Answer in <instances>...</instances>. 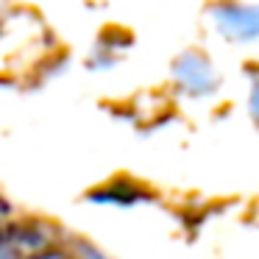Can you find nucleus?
Returning a JSON list of instances; mask_svg holds the SVG:
<instances>
[{"mask_svg":"<svg viewBox=\"0 0 259 259\" xmlns=\"http://www.w3.org/2000/svg\"><path fill=\"white\" fill-rule=\"evenodd\" d=\"M176 78L179 87L192 98H206L218 90V73L212 70V64L203 56L195 53H187L179 64H176Z\"/></svg>","mask_w":259,"mask_h":259,"instance_id":"obj_1","label":"nucleus"},{"mask_svg":"<svg viewBox=\"0 0 259 259\" xmlns=\"http://www.w3.org/2000/svg\"><path fill=\"white\" fill-rule=\"evenodd\" d=\"M218 28L223 34H229L231 39L240 42H251L256 36V9L253 6H237V3H229V6L218 9Z\"/></svg>","mask_w":259,"mask_h":259,"instance_id":"obj_2","label":"nucleus"},{"mask_svg":"<svg viewBox=\"0 0 259 259\" xmlns=\"http://www.w3.org/2000/svg\"><path fill=\"white\" fill-rule=\"evenodd\" d=\"M67 245L75 253V259H112L103 248H98L95 242L84 240V237H67Z\"/></svg>","mask_w":259,"mask_h":259,"instance_id":"obj_3","label":"nucleus"},{"mask_svg":"<svg viewBox=\"0 0 259 259\" xmlns=\"http://www.w3.org/2000/svg\"><path fill=\"white\" fill-rule=\"evenodd\" d=\"M25 259H75V253L70 251V245H67V237H59L56 242H51V245H45V248H39V251H34V253H28Z\"/></svg>","mask_w":259,"mask_h":259,"instance_id":"obj_4","label":"nucleus"},{"mask_svg":"<svg viewBox=\"0 0 259 259\" xmlns=\"http://www.w3.org/2000/svg\"><path fill=\"white\" fill-rule=\"evenodd\" d=\"M12 218H17V214H14V206L3 195H0V226H6Z\"/></svg>","mask_w":259,"mask_h":259,"instance_id":"obj_5","label":"nucleus"}]
</instances>
